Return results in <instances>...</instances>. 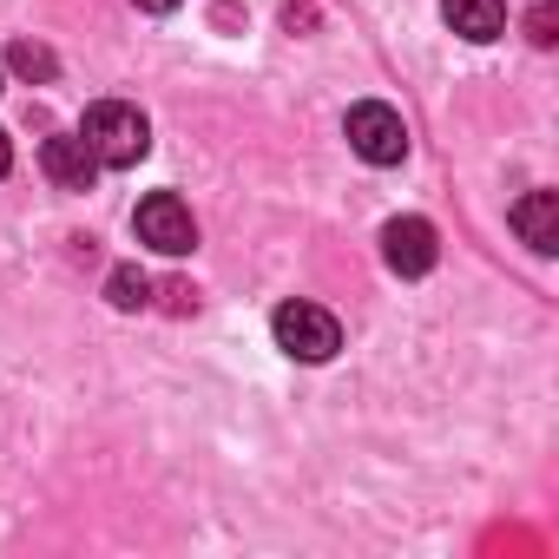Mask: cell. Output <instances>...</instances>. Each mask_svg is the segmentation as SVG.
<instances>
[{
	"instance_id": "1",
	"label": "cell",
	"mask_w": 559,
	"mask_h": 559,
	"mask_svg": "<svg viewBox=\"0 0 559 559\" xmlns=\"http://www.w3.org/2000/svg\"><path fill=\"white\" fill-rule=\"evenodd\" d=\"M80 139L93 145L99 171H126V165H139V158L152 152V126H145V112L126 106V99H99V106L86 112Z\"/></svg>"
},
{
	"instance_id": "2",
	"label": "cell",
	"mask_w": 559,
	"mask_h": 559,
	"mask_svg": "<svg viewBox=\"0 0 559 559\" xmlns=\"http://www.w3.org/2000/svg\"><path fill=\"white\" fill-rule=\"evenodd\" d=\"M270 330H276V349L297 356V362H330L343 349V323L323 304H284L270 317Z\"/></svg>"
},
{
	"instance_id": "3",
	"label": "cell",
	"mask_w": 559,
	"mask_h": 559,
	"mask_svg": "<svg viewBox=\"0 0 559 559\" xmlns=\"http://www.w3.org/2000/svg\"><path fill=\"white\" fill-rule=\"evenodd\" d=\"M349 152L362 158V165H402L408 158V126H402V112L395 106H382V99H362V106H349Z\"/></svg>"
},
{
	"instance_id": "4",
	"label": "cell",
	"mask_w": 559,
	"mask_h": 559,
	"mask_svg": "<svg viewBox=\"0 0 559 559\" xmlns=\"http://www.w3.org/2000/svg\"><path fill=\"white\" fill-rule=\"evenodd\" d=\"M132 230H139V243L158 250V257L198 250V217H191V204H185L178 191H152V198L132 211Z\"/></svg>"
},
{
	"instance_id": "5",
	"label": "cell",
	"mask_w": 559,
	"mask_h": 559,
	"mask_svg": "<svg viewBox=\"0 0 559 559\" xmlns=\"http://www.w3.org/2000/svg\"><path fill=\"white\" fill-rule=\"evenodd\" d=\"M382 257H389L395 276H428L435 257H441V237H435L428 217H389L382 224Z\"/></svg>"
},
{
	"instance_id": "6",
	"label": "cell",
	"mask_w": 559,
	"mask_h": 559,
	"mask_svg": "<svg viewBox=\"0 0 559 559\" xmlns=\"http://www.w3.org/2000/svg\"><path fill=\"white\" fill-rule=\"evenodd\" d=\"M40 171H47L60 191H93L99 158H93V145H86L80 132H53V139L40 145Z\"/></svg>"
},
{
	"instance_id": "7",
	"label": "cell",
	"mask_w": 559,
	"mask_h": 559,
	"mask_svg": "<svg viewBox=\"0 0 559 559\" xmlns=\"http://www.w3.org/2000/svg\"><path fill=\"white\" fill-rule=\"evenodd\" d=\"M513 230H520L526 250L552 257V250H559V191H526V198L513 204Z\"/></svg>"
},
{
	"instance_id": "8",
	"label": "cell",
	"mask_w": 559,
	"mask_h": 559,
	"mask_svg": "<svg viewBox=\"0 0 559 559\" xmlns=\"http://www.w3.org/2000/svg\"><path fill=\"white\" fill-rule=\"evenodd\" d=\"M441 21H448L461 40L487 47V40H500V27H507V0H441Z\"/></svg>"
},
{
	"instance_id": "9",
	"label": "cell",
	"mask_w": 559,
	"mask_h": 559,
	"mask_svg": "<svg viewBox=\"0 0 559 559\" xmlns=\"http://www.w3.org/2000/svg\"><path fill=\"white\" fill-rule=\"evenodd\" d=\"M106 297H112V310H145V304H152V276H145L139 263H119V270L106 276Z\"/></svg>"
},
{
	"instance_id": "10",
	"label": "cell",
	"mask_w": 559,
	"mask_h": 559,
	"mask_svg": "<svg viewBox=\"0 0 559 559\" xmlns=\"http://www.w3.org/2000/svg\"><path fill=\"white\" fill-rule=\"evenodd\" d=\"M8 67H14L21 80H53V73H60V60H53L47 47H34V40H14V47H8Z\"/></svg>"
},
{
	"instance_id": "11",
	"label": "cell",
	"mask_w": 559,
	"mask_h": 559,
	"mask_svg": "<svg viewBox=\"0 0 559 559\" xmlns=\"http://www.w3.org/2000/svg\"><path fill=\"white\" fill-rule=\"evenodd\" d=\"M552 27H559L552 8H533V14H526V40H533V47H552Z\"/></svg>"
},
{
	"instance_id": "12",
	"label": "cell",
	"mask_w": 559,
	"mask_h": 559,
	"mask_svg": "<svg viewBox=\"0 0 559 559\" xmlns=\"http://www.w3.org/2000/svg\"><path fill=\"white\" fill-rule=\"evenodd\" d=\"M132 8H145V14H171L178 0H132Z\"/></svg>"
},
{
	"instance_id": "13",
	"label": "cell",
	"mask_w": 559,
	"mask_h": 559,
	"mask_svg": "<svg viewBox=\"0 0 559 559\" xmlns=\"http://www.w3.org/2000/svg\"><path fill=\"white\" fill-rule=\"evenodd\" d=\"M8 165H14V145H8V132H0V178H8Z\"/></svg>"
}]
</instances>
